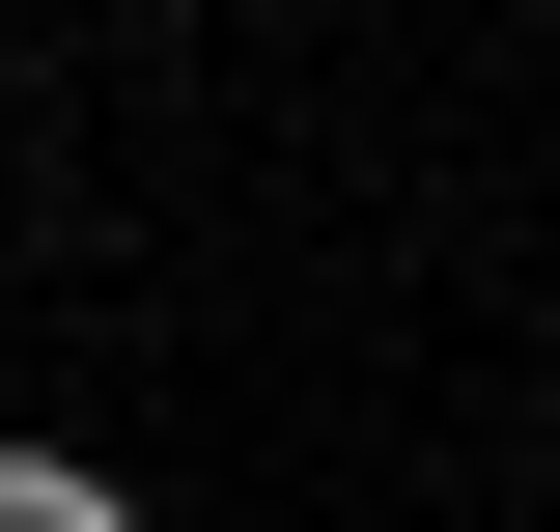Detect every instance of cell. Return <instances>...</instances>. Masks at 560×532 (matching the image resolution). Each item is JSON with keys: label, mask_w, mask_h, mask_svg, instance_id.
I'll list each match as a JSON object with an SVG mask.
<instances>
[{"label": "cell", "mask_w": 560, "mask_h": 532, "mask_svg": "<svg viewBox=\"0 0 560 532\" xmlns=\"http://www.w3.org/2000/svg\"><path fill=\"white\" fill-rule=\"evenodd\" d=\"M0 532H140V505H113L84 449H0Z\"/></svg>", "instance_id": "1"}]
</instances>
